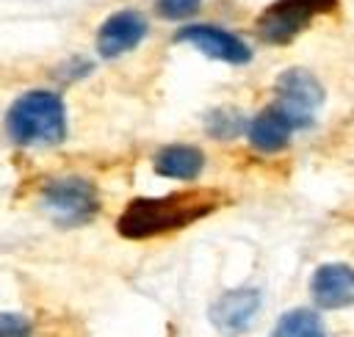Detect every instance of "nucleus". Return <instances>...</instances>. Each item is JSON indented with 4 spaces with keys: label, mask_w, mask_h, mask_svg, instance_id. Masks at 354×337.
Segmentation results:
<instances>
[{
    "label": "nucleus",
    "mask_w": 354,
    "mask_h": 337,
    "mask_svg": "<svg viewBox=\"0 0 354 337\" xmlns=\"http://www.w3.org/2000/svg\"><path fill=\"white\" fill-rule=\"evenodd\" d=\"M296 133V124L290 122V116L279 108V105H268L263 108L252 122H246V138L257 152H279L290 144V135Z\"/></svg>",
    "instance_id": "nucleus-10"
},
{
    "label": "nucleus",
    "mask_w": 354,
    "mask_h": 337,
    "mask_svg": "<svg viewBox=\"0 0 354 337\" xmlns=\"http://www.w3.org/2000/svg\"><path fill=\"white\" fill-rule=\"evenodd\" d=\"M310 296L321 309L354 307V268L346 262H324L310 276Z\"/></svg>",
    "instance_id": "nucleus-9"
},
{
    "label": "nucleus",
    "mask_w": 354,
    "mask_h": 337,
    "mask_svg": "<svg viewBox=\"0 0 354 337\" xmlns=\"http://www.w3.org/2000/svg\"><path fill=\"white\" fill-rule=\"evenodd\" d=\"M260 290L257 287H232L224 290L207 309L210 323L227 334V337H238L243 331H249V326L254 323L257 312H260Z\"/></svg>",
    "instance_id": "nucleus-7"
},
{
    "label": "nucleus",
    "mask_w": 354,
    "mask_h": 337,
    "mask_svg": "<svg viewBox=\"0 0 354 337\" xmlns=\"http://www.w3.org/2000/svg\"><path fill=\"white\" fill-rule=\"evenodd\" d=\"M6 133L19 146H55L66 138V108L55 91L19 94L6 113Z\"/></svg>",
    "instance_id": "nucleus-2"
},
{
    "label": "nucleus",
    "mask_w": 354,
    "mask_h": 337,
    "mask_svg": "<svg viewBox=\"0 0 354 337\" xmlns=\"http://www.w3.org/2000/svg\"><path fill=\"white\" fill-rule=\"evenodd\" d=\"M337 0H277L257 17V33L268 44L293 41L318 11L335 8Z\"/></svg>",
    "instance_id": "nucleus-5"
},
{
    "label": "nucleus",
    "mask_w": 354,
    "mask_h": 337,
    "mask_svg": "<svg viewBox=\"0 0 354 337\" xmlns=\"http://www.w3.org/2000/svg\"><path fill=\"white\" fill-rule=\"evenodd\" d=\"M202 0H155V11L163 19H188L199 11Z\"/></svg>",
    "instance_id": "nucleus-14"
},
{
    "label": "nucleus",
    "mask_w": 354,
    "mask_h": 337,
    "mask_svg": "<svg viewBox=\"0 0 354 337\" xmlns=\"http://www.w3.org/2000/svg\"><path fill=\"white\" fill-rule=\"evenodd\" d=\"M271 337H326L324 320L310 307H296L279 315L271 329Z\"/></svg>",
    "instance_id": "nucleus-12"
},
{
    "label": "nucleus",
    "mask_w": 354,
    "mask_h": 337,
    "mask_svg": "<svg viewBox=\"0 0 354 337\" xmlns=\"http://www.w3.org/2000/svg\"><path fill=\"white\" fill-rule=\"evenodd\" d=\"M205 127L213 138H235L246 133V119L235 108H213L205 116Z\"/></svg>",
    "instance_id": "nucleus-13"
},
{
    "label": "nucleus",
    "mask_w": 354,
    "mask_h": 337,
    "mask_svg": "<svg viewBox=\"0 0 354 337\" xmlns=\"http://www.w3.org/2000/svg\"><path fill=\"white\" fill-rule=\"evenodd\" d=\"M174 41L191 44L199 52H205L207 58L230 64V66H243V64L252 61V47L241 36H235V33L218 28V25L191 22V25H185V28H180L174 33Z\"/></svg>",
    "instance_id": "nucleus-6"
},
{
    "label": "nucleus",
    "mask_w": 354,
    "mask_h": 337,
    "mask_svg": "<svg viewBox=\"0 0 354 337\" xmlns=\"http://www.w3.org/2000/svg\"><path fill=\"white\" fill-rule=\"evenodd\" d=\"M0 337H33V323L22 312H0Z\"/></svg>",
    "instance_id": "nucleus-15"
},
{
    "label": "nucleus",
    "mask_w": 354,
    "mask_h": 337,
    "mask_svg": "<svg viewBox=\"0 0 354 337\" xmlns=\"http://www.w3.org/2000/svg\"><path fill=\"white\" fill-rule=\"evenodd\" d=\"M41 202L55 224L80 227L100 213V191L91 180L80 174H61L44 182Z\"/></svg>",
    "instance_id": "nucleus-3"
},
{
    "label": "nucleus",
    "mask_w": 354,
    "mask_h": 337,
    "mask_svg": "<svg viewBox=\"0 0 354 337\" xmlns=\"http://www.w3.org/2000/svg\"><path fill=\"white\" fill-rule=\"evenodd\" d=\"M274 94H277L274 105H279L290 116V122L296 124V130L310 127L315 110L324 102V86H321V80L310 69H301V66L285 69L274 80Z\"/></svg>",
    "instance_id": "nucleus-4"
},
{
    "label": "nucleus",
    "mask_w": 354,
    "mask_h": 337,
    "mask_svg": "<svg viewBox=\"0 0 354 337\" xmlns=\"http://www.w3.org/2000/svg\"><path fill=\"white\" fill-rule=\"evenodd\" d=\"M218 204H221V193L216 191H183V193H166L158 199H136L119 215L116 229L122 238L147 240V238L183 229L210 215Z\"/></svg>",
    "instance_id": "nucleus-1"
},
{
    "label": "nucleus",
    "mask_w": 354,
    "mask_h": 337,
    "mask_svg": "<svg viewBox=\"0 0 354 337\" xmlns=\"http://www.w3.org/2000/svg\"><path fill=\"white\" fill-rule=\"evenodd\" d=\"M149 30V22L141 11L122 8L105 17V22L97 30V52L102 58H119L130 50H136Z\"/></svg>",
    "instance_id": "nucleus-8"
},
{
    "label": "nucleus",
    "mask_w": 354,
    "mask_h": 337,
    "mask_svg": "<svg viewBox=\"0 0 354 337\" xmlns=\"http://www.w3.org/2000/svg\"><path fill=\"white\" fill-rule=\"evenodd\" d=\"M152 168L166 180H194L205 168V155L191 144H169L155 152Z\"/></svg>",
    "instance_id": "nucleus-11"
}]
</instances>
